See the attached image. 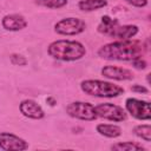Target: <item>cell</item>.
<instances>
[{"label": "cell", "instance_id": "1", "mask_svg": "<svg viewBox=\"0 0 151 151\" xmlns=\"http://www.w3.org/2000/svg\"><path fill=\"white\" fill-rule=\"evenodd\" d=\"M144 45L137 40H118L101 46L98 50V55L103 59L127 61L142 57Z\"/></svg>", "mask_w": 151, "mask_h": 151}, {"label": "cell", "instance_id": "2", "mask_svg": "<svg viewBox=\"0 0 151 151\" xmlns=\"http://www.w3.org/2000/svg\"><path fill=\"white\" fill-rule=\"evenodd\" d=\"M48 54L61 61H74L86 54L85 46L76 40H57L48 45Z\"/></svg>", "mask_w": 151, "mask_h": 151}, {"label": "cell", "instance_id": "3", "mask_svg": "<svg viewBox=\"0 0 151 151\" xmlns=\"http://www.w3.org/2000/svg\"><path fill=\"white\" fill-rule=\"evenodd\" d=\"M80 88L86 94L99 98H114L124 93V88L122 86L97 79H87L81 81Z\"/></svg>", "mask_w": 151, "mask_h": 151}, {"label": "cell", "instance_id": "4", "mask_svg": "<svg viewBox=\"0 0 151 151\" xmlns=\"http://www.w3.org/2000/svg\"><path fill=\"white\" fill-rule=\"evenodd\" d=\"M66 113L80 120H94L98 116L96 113V107L86 101H73L66 106Z\"/></svg>", "mask_w": 151, "mask_h": 151}, {"label": "cell", "instance_id": "5", "mask_svg": "<svg viewBox=\"0 0 151 151\" xmlns=\"http://www.w3.org/2000/svg\"><path fill=\"white\" fill-rule=\"evenodd\" d=\"M86 24L78 18H65L54 25V31L61 35H76L81 33Z\"/></svg>", "mask_w": 151, "mask_h": 151}, {"label": "cell", "instance_id": "6", "mask_svg": "<svg viewBox=\"0 0 151 151\" xmlns=\"http://www.w3.org/2000/svg\"><path fill=\"white\" fill-rule=\"evenodd\" d=\"M125 107L131 113V116L139 120H150L151 110L150 103L136 98H127L125 101Z\"/></svg>", "mask_w": 151, "mask_h": 151}, {"label": "cell", "instance_id": "7", "mask_svg": "<svg viewBox=\"0 0 151 151\" xmlns=\"http://www.w3.org/2000/svg\"><path fill=\"white\" fill-rule=\"evenodd\" d=\"M94 107L98 117H101L112 122H123L126 119V112L123 110V107L118 105H114L111 103H104Z\"/></svg>", "mask_w": 151, "mask_h": 151}, {"label": "cell", "instance_id": "8", "mask_svg": "<svg viewBox=\"0 0 151 151\" xmlns=\"http://www.w3.org/2000/svg\"><path fill=\"white\" fill-rule=\"evenodd\" d=\"M0 149L5 151H24L28 149V144L25 139L9 132L0 133Z\"/></svg>", "mask_w": 151, "mask_h": 151}, {"label": "cell", "instance_id": "9", "mask_svg": "<svg viewBox=\"0 0 151 151\" xmlns=\"http://www.w3.org/2000/svg\"><path fill=\"white\" fill-rule=\"evenodd\" d=\"M101 74L105 78L113 79V80H131L133 79V73L124 67L107 65L101 68Z\"/></svg>", "mask_w": 151, "mask_h": 151}, {"label": "cell", "instance_id": "10", "mask_svg": "<svg viewBox=\"0 0 151 151\" xmlns=\"http://www.w3.org/2000/svg\"><path fill=\"white\" fill-rule=\"evenodd\" d=\"M20 112L27 117V118H31V119H41L44 118L45 113H44V110L32 99H25L20 103Z\"/></svg>", "mask_w": 151, "mask_h": 151}, {"label": "cell", "instance_id": "11", "mask_svg": "<svg viewBox=\"0 0 151 151\" xmlns=\"http://www.w3.org/2000/svg\"><path fill=\"white\" fill-rule=\"evenodd\" d=\"M2 27L7 31H20L27 26L26 19L20 14H7L2 18Z\"/></svg>", "mask_w": 151, "mask_h": 151}, {"label": "cell", "instance_id": "12", "mask_svg": "<svg viewBox=\"0 0 151 151\" xmlns=\"http://www.w3.org/2000/svg\"><path fill=\"white\" fill-rule=\"evenodd\" d=\"M137 33H138V27L136 25H123V26L118 25L114 28L111 37L118 38L119 40H129L133 38Z\"/></svg>", "mask_w": 151, "mask_h": 151}, {"label": "cell", "instance_id": "13", "mask_svg": "<svg viewBox=\"0 0 151 151\" xmlns=\"http://www.w3.org/2000/svg\"><path fill=\"white\" fill-rule=\"evenodd\" d=\"M97 132L104 137H107V138H117L122 134V129L118 126V125H114V124H98L97 125Z\"/></svg>", "mask_w": 151, "mask_h": 151}, {"label": "cell", "instance_id": "14", "mask_svg": "<svg viewBox=\"0 0 151 151\" xmlns=\"http://www.w3.org/2000/svg\"><path fill=\"white\" fill-rule=\"evenodd\" d=\"M118 25H119L118 20L112 19V18H110L109 15H104V17L101 18L100 24L98 25V32L111 37L112 33H113V31H114V28H116Z\"/></svg>", "mask_w": 151, "mask_h": 151}, {"label": "cell", "instance_id": "15", "mask_svg": "<svg viewBox=\"0 0 151 151\" xmlns=\"http://www.w3.org/2000/svg\"><path fill=\"white\" fill-rule=\"evenodd\" d=\"M106 6H107V1L106 0H80L78 2L79 9H81L84 12L97 11V9L106 7Z\"/></svg>", "mask_w": 151, "mask_h": 151}, {"label": "cell", "instance_id": "16", "mask_svg": "<svg viewBox=\"0 0 151 151\" xmlns=\"http://www.w3.org/2000/svg\"><path fill=\"white\" fill-rule=\"evenodd\" d=\"M111 150H117V151H144V147L140 144L133 143V142H123V143H117L111 146Z\"/></svg>", "mask_w": 151, "mask_h": 151}, {"label": "cell", "instance_id": "17", "mask_svg": "<svg viewBox=\"0 0 151 151\" xmlns=\"http://www.w3.org/2000/svg\"><path fill=\"white\" fill-rule=\"evenodd\" d=\"M133 133L144 139L145 142H151V126L149 124H143V125H137L133 127Z\"/></svg>", "mask_w": 151, "mask_h": 151}, {"label": "cell", "instance_id": "18", "mask_svg": "<svg viewBox=\"0 0 151 151\" xmlns=\"http://www.w3.org/2000/svg\"><path fill=\"white\" fill-rule=\"evenodd\" d=\"M37 4L47 8H61L67 4V0H37Z\"/></svg>", "mask_w": 151, "mask_h": 151}, {"label": "cell", "instance_id": "19", "mask_svg": "<svg viewBox=\"0 0 151 151\" xmlns=\"http://www.w3.org/2000/svg\"><path fill=\"white\" fill-rule=\"evenodd\" d=\"M9 59H11V63H12L13 65L24 66V65H26V64H27L26 58H25L24 55H21V54H18V53H13V54H11Z\"/></svg>", "mask_w": 151, "mask_h": 151}, {"label": "cell", "instance_id": "20", "mask_svg": "<svg viewBox=\"0 0 151 151\" xmlns=\"http://www.w3.org/2000/svg\"><path fill=\"white\" fill-rule=\"evenodd\" d=\"M132 61V65L136 67V68H138V70H144L145 67H146V61L142 58V57H138V58H136V59H133V60H131Z\"/></svg>", "mask_w": 151, "mask_h": 151}, {"label": "cell", "instance_id": "21", "mask_svg": "<svg viewBox=\"0 0 151 151\" xmlns=\"http://www.w3.org/2000/svg\"><path fill=\"white\" fill-rule=\"evenodd\" d=\"M125 1L134 7H145L147 5V0H125Z\"/></svg>", "mask_w": 151, "mask_h": 151}, {"label": "cell", "instance_id": "22", "mask_svg": "<svg viewBox=\"0 0 151 151\" xmlns=\"http://www.w3.org/2000/svg\"><path fill=\"white\" fill-rule=\"evenodd\" d=\"M131 90H132L133 92H138V93H147V92H149V90H147L146 87H144V86H142V85H138V84L133 85V86L131 87Z\"/></svg>", "mask_w": 151, "mask_h": 151}]
</instances>
